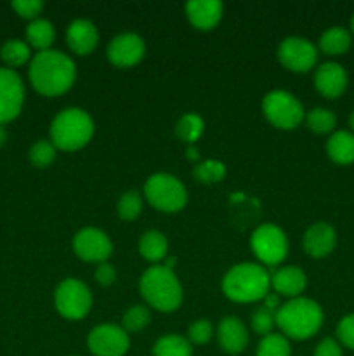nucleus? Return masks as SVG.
Returning <instances> with one entry per match:
<instances>
[{"label":"nucleus","instance_id":"obj_1","mask_svg":"<svg viewBox=\"0 0 354 356\" xmlns=\"http://www.w3.org/2000/svg\"><path fill=\"white\" fill-rule=\"evenodd\" d=\"M28 75L38 94L56 97L71 89L76 80V66L65 52L51 49L31 58Z\"/></svg>","mask_w":354,"mask_h":356},{"label":"nucleus","instance_id":"obj_2","mask_svg":"<svg viewBox=\"0 0 354 356\" xmlns=\"http://www.w3.org/2000/svg\"><path fill=\"white\" fill-rule=\"evenodd\" d=\"M321 306L309 298L290 299L276 312V325L287 339L305 341L319 332L323 325Z\"/></svg>","mask_w":354,"mask_h":356},{"label":"nucleus","instance_id":"obj_3","mask_svg":"<svg viewBox=\"0 0 354 356\" xmlns=\"http://www.w3.org/2000/svg\"><path fill=\"white\" fill-rule=\"evenodd\" d=\"M271 289V275L257 263H239L222 278V292L235 302H255L266 298Z\"/></svg>","mask_w":354,"mask_h":356},{"label":"nucleus","instance_id":"obj_4","mask_svg":"<svg viewBox=\"0 0 354 356\" xmlns=\"http://www.w3.org/2000/svg\"><path fill=\"white\" fill-rule=\"evenodd\" d=\"M139 291L144 301L158 312H176L183 302V287L176 273L163 264L148 268L139 282Z\"/></svg>","mask_w":354,"mask_h":356},{"label":"nucleus","instance_id":"obj_5","mask_svg":"<svg viewBox=\"0 0 354 356\" xmlns=\"http://www.w3.org/2000/svg\"><path fill=\"white\" fill-rule=\"evenodd\" d=\"M51 143L56 149L76 152L89 145L94 136V120L82 108L61 110L51 122Z\"/></svg>","mask_w":354,"mask_h":356},{"label":"nucleus","instance_id":"obj_6","mask_svg":"<svg viewBox=\"0 0 354 356\" xmlns=\"http://www.w3.org/2000/svg\"><path fill=\"white\" fill-rule=\"evenodd\" d=\"M144 197L149 205L160 212H179L187 204L186 186L172 174L158 172L148 177L144 184Z\"/></svg>","mask_w":354,"mask_h":356},{"label":"nucleus","instance_id":"obj_7","mask_svg":"<svg viewBox=\"0 0 354 356\" xmlns=\"http://www.w3.org/2000/svg\"><path fill=\"white\" fill-rule=\"evenodd\" d=\"M262 111L267 120L278 129L292 131L298 127L305 117L304 106L294 94L287 90H271L262 99Z\"/></svg>","mask_w":354,"mask_h":356},{"label":"nucleus","instance_id":"obj_8","mask_svg":"<svg viewBox=\"0 0 354 356\" xmlns=\"http://www.w3.org/2000/svg\"><path fill=\"white\" fill-rule=\"evenodd\" d=\"M56 309L66 320H82L92 308V294L83 282L76 278H66L56 287Z\"/></svg>","mask_w":354,"mask_h":356},{"label":"nucleus","instance_id":"obj_9","mask_svg":"<svg viewBox=\"0 0 354 356\" xmlns=\"http://www.w3.org/2000/svg\"><path fill=\"white\" fill-rule=\"evenodd\" d=\"M250 247L266 266H276L287 257L288 240L283 229L276 225H260L250 236Z\"/></svg>","mask_w":354,"mask_h":356},{"label":"nucleus","instance_id":"obj_10","mask_svg":"<svg viewBox=\"0 0 354 356\" xmlns=\"http://www.w3.org/2000/svg\"><path fill=\"white\" fill-rule=\"evenodd\" d=\"M278 59L290 72L305 73L314 68L318 61V51L307 38L287 37L278 47Z\"/></svg>","mask_w":354,"mask_h":356},{"label":"nucleus","instance_id":"obj_11","mask_svg":"<svg viewBox=\"0 0 354 356\" xmlns=\"http://www.w3.org/2000/svg\"><path fill=\"white\" fill-rule=\"evenodd\" d=\"M87 346L94 356H124L130 348V339L124 327L103 323L90 330Z\"/></svg>","mask_w":354,"mask_h":356},{"label":"nucleus","instance_id":"obj_12","mask_svg":"<svg viewBox=\"0 0 354 356\" xmlns=\"http://www.w3.org/2000/svg\"><path fill=\"white\" fill-rule=\"evenodd\" d=\"M24 104V86L21 76L10 68H0V125L19 117Z\"/></svg>","mask_w":354,"mask_h":356},{"label":"nucleus","instance_id":"obj_13","mask_svg":"<svg viewBox=\"0 0 354 356\" xmlns=\"http://www.w3.org/2000/svg\"><path fill=\"white\" fill-rule=\"evenodd\" d=\"M73 250L87 263H106L113 254V243L110 236L97 228H83L73 238Z\"/></svg>","mask_w":354,"mask_h":356},{"label":"nucleus","instance_id":"obj_14","mask_svg":"<svg viewBox=\"0 0 354 356\" xmlns=\"http://www.w3.org/2000/svg\"><path fill=\"white\" fill-rule=\"evenodd\" d=\"M146 44L137 33H120L110 42L106 49V56L111 65L118 68L134 66L144 58Z\"/></svg>","mask_w":354,"mask_h":356},{"label":"nucleus","instance_id":"obj_15","mask_svg":"<svg viewBox=\"0 0 354 356\" xmlns=\"http://www.w3.org/2000/svg\"><path fill=\"white\" fill-rule=\"evenodd\" d=\"M314 87L326 99H339L347 89V72L335 61H326L314 73Z\"/></svg>","mask_w":354,"mask_h":356},{"label":"nucleus","instance_id":"obj_16","mask_svg":"<svg viewBox=\"0 0 354 356\" xmlns=\"http://www.w3.org/2000/svg\"><path fill=\"white\" fill-rule=\"evenodd\" d=\"M337 245V233L328 222H314L304 233V250L314 259L330 256Z\"/></svg>","mask_w":354,"mask_h":356},{"label":"nucleus","instance_id":"obj_17","mask_svg":"<svg viewBox=\"0 0 354 356\" xmlns=\"http://www.w3.org/2000/svg\"><path fill=\"white\" fill-rule=\"evenodd\" d=\"M186 17L196 30L208 31L219 24L224 13V6L219 0H191L184 7Z\"/></svg>","mask_w":354,"mask_h":356},{"label":"nucleus","instance_id":"obj_18","mask_svg":"<svg viewBox=\"0 0 354 356\" xmlns=\"http://www.w3.org/2000/svg\"><path fill=\"white\" fill-rule=\"evenodd\" d=\"M99 31L96 24L89 19H75L66 30V44L71 52L78 56H87L97 47Z\"/></svg>","mask_w":354,"mask_h":356},{"label":"nucleus","instance_id":"obj_19","mask_svg":"<svg viewBox=\"0 0 354 356\" xmlns=\"http://www.w3.org/2000/svg\"><path fill=\"white\" fill-rule=\"evenodd\" d=\"M217 339L228 355H239L248 344V332L243 322L236 316H226L217 327Z\"/></svg>","mask_w":354,"mask_h":356},{"label":"nucleus","instance_id":"obj_20","mask_svg":"<svg viewBox=\"0 0 354 356\" xmlns=\"http://www.w3.org/2000/svg\"><path fill=\"white\" fill-rule=\"evenodd\" d=\"M307 285V277L304 271L297 266H283L271 275V287L276 294L285 298H301Z\"/></svg>","mask_w":354,"mask_h":356},{"label":"nucleus","instance_id":"obj_21","mask_svg":"<svg viewBox=\"0 0 354 356\" xmlns=\"http://www.w3.org/2000/svg\"><path fill=\"white\" fill-rule=\"evenodd\" d=\"M326 155L337 165L354 163V132L337 131L326 141Z\"/></svg>","mask_w":354,"mask_h":356},{"label":"nucleus","instance_id":"obj_22","mask_svg":"<svg viewBox=\"0 0 354 356\" xmlns=\"http://www.w3.org/2000/svg\"><path fill=\"white\" fill-rule=\"evenodd\" d=\"M353 44V35L347 28L344 26H332L319 37L318 47L319 51L328 56H340L346 54Z\"/></svg>","mask_w":354,"mask_h":356},{"label":"nucleus","instance_id":"obj_23","mask_svg":"<svg viewBox=\"0 0 354 356\" xmlns=\"http://www.w3.org/2000/svg\"><path fill=\"white\" fill-rule=\"evenodd\" d=\"M54 24L49 19H44V17L30 21V24L26 26V44L30 47L37 49L38 52L51 51L52 44H54Z\"/></svg>","mask_w":354,"mask_h":356},{"label":"nucleus","instance_id":"obj_24","mask_svg":"<svg viewBox=\"0 0 354 356\" xmlns=\"http://www.w3.org/2000/svg\"><path fill=\"white\" fill-rule=\"evenodd\" d=\"M167 250H169V242H167V236L162 232L149 229V232L142 233L141 240H139V254L146 261L158 263V261L165 259Z\"/></svg>","mask_w":354,"mask_h":356},{"label":"nucleus","instance_id":"obj_25","mask_svg":"<svg viewBox=\"0 0 354 356\" xmlns=\"http://www.w3.org/2000/svg\"><path fill=\"white\" fill-rule=\"evenodd\" d=\"M193 348L191 343L183 336L169 334L160 337L153 346V356H191Z\"/></svg>","mask_w":354,"mask_h":356},{"label":"nucleus","instance_id":"obj_26","mask_svg":"<svg viewBox=\"0 0 354 356\" xmlns=\"http://www.w3.org/2000/svg\"><path fill=\"white\" fill-rule=\"evenodd\" d=\"M0 58L6 63L7 68H17L23 66L24 63L30 61L31 58V47L24 40L19 38H10L0 49Z\"/></svg>","mask_w":354,"mask_h":356},{"label":"nucleus","instance_id":"obj_27","mask_svg":"<svg viewBox=\"0 0 354 356\" xmlns=\"http://www.w3.org/2000/svg\"><path fill=\"white\" fill-rule=\"evenodd\" d=\"M205 122L198 113H186L177 120L176 124V136L180 141L187 143L193 146L203 134Z\"/></svg>","mask_w":354,"mask_h":356},{"label":"nucleus","instance_id":"obj_28","mask_svg":"<svg viewBox=\"0 0 354 356\" xmlns=\"http://www.w3.org/2000/svg\"><path fill=\"white\" fill-rule=\"evenodd\" d=\"M304 120L305 125H307L312 132H316V134H328V132H332L337 125L335 113H333L332 110H328V108L321 106L309 110L307 113H305Z\"/></svg>","mask_w":354,"mask_h":356},{"label":"nucleus","instance_id":"obj_29","mask_svg":"<svg viewBox=\"0 0 354 356\" xmlns=\"http://www.w3.org/2000/svg\"><path fill=\"white\" fill-rule=\"evenodd\" d=\"M292 346L283 334H269L260 339L255 356H290Z\"/></svg>","mask_w":354,"mask_h":356},{"label":"nucleus","instance_id":"obj_30","mask_svg":"<svg viewBox=\"0 0 354 356\" xmlns=\"http://www.w3.org/2000/svg\"><path fill=\"white\" fill-rule=\"evenodd\" d=\"M149 322H151V313L142 305L130 306L125 312L124 320H121L125 332H141L142 329L149 325Z\"/></svg>","mask_w":354,"mask_h":356},{"label":"nucleus","instance_id":"obj_31","mask_svg":"<svg viewBox=\"0 0 354 356\" xmlns=\"http://www.w3.org/2000/svg\"><path fill=\"white\" fill-rule=\"evenodd\" d=\"M141 211H142V198L141 195L134 190L125 191L117 204L118 218L124 219V221H134V219L139 218Z\"/></svg>","mask_w":354,"mask_h":356},{"label":"nucleus","instance_id":"obj_32","mask_svg":"<svg viewBox=\"0 0 354 356\" xmlns=\"http://www.w3.org/2000/svg\"><path fill=\"white\" fill-rule=\"evenodd\" d=\"M193 176L196 177V181L205 184L221 183L226 176V167L224 163L217 162V160H205L194 167Z\"/></svg>","mask_w":354,"mask_h":356},{"label":"nucleus","instance_id":"obj_33","mask_svg":"<svg viewBox=\"0 0 354 356\" xmlns=\"http://www.w3.org/2000/svg\"><path fill=\"white\" fill-rule=\"evenodd\" d=\"M56 152L58 149L51 141H37L28 152V159L37 169H45L56 160Z\"/></svg>","mask_w":354,"mask_h":356},{"label":"nucleus","instance_id":"obj_34","mask_svg":"<svg viewBox=\"0 0 354 356\" xmlns=\"http://www.w3.org/2000/svg\"><path fill=\"white\" fill-rule=\"evenodd\" d=\"M276 323V312L266 308V306H260L253 312L252 315V329L253 332L259 334V336H269L273 334V327Z\"/></svg>","mask_w":354,"mask_h":356},{"label":"nucleus","instance_id":"obj_35","mask_svg":"<svg viewBox=\"0 0 354 356\" xmlns=\"http://www.w3.org/2000/svg\"><path fill=\"white\" fill-rule=\"evenodd\" d=\"M212 336H214V327L205 318L196 320L187 329V341L191 344H207L212 339Z\"/></svg>","mask_w":354,"mask_h":356},{"label":"nucleus","instance_id":"obj_36","mask_svg":"<svg viewBox=\"0 0 354 356\" xmlns=\"http://www.w3.org/2000/svg\"><path fill=\"white\" fill-rule=\"evenodd\" d=\"M337 339L340 346H346L354 351V313L342 316L337 325Z\"/></svg>","mask_w":354,"mask_h":356},{"label":"nucleus","instance_id":"obj_37","mask_svg":"<svg viewBox=\"0 0 354 356\" xmlns=\"http://www.w3.org/2000/svg\"><path fill=\"white\" fill-rule=\"evenodd\" d=\"M12 9L23 19L35 21L38 19L42 9H44V2L42 0H16V2H12Z\"/></svg>","mask_w":354,"mask_h":356},{"label":"nucleus","instance_id":"obj_38","mask_svg":"<svg viewBox=\"0 0 354 356\" xmlns=\"http://www.w3.org/2000/svg\"><path fill=\"white\" fill-rule=\"evenodd\" d=\"M314 356H342V346H340L339 341L325 337L316 346Z\"/></svg>","mask_w":354,"mask_h":356},{"label":"nucleus","instance_id":"obj_39","mask_svg":"<svg viewBox=\"0 0 354 356\" xmlns=\"http://www.w3.org/2000/svg\"><path fill=\"white\" fill-rule=\"evenodd\" d=\"M96 280L97 284L108 287V285L115 284V280H117V270L110 263H101L96 268Z\"/></svg>","mask_w":354,"mask_h":356},{"label":"nucleus","instance_id":"obj_40","mask_svg":"<svg viewBox=\"0 0 354 356\" xmlns=\"http://www.w3.org/2000/svg\"><path fill=\"white\" fill-rule=\"evenodd\" d=\"M262 301H264V306L269 309H273V312H278V309H280V298H278L274 292H269V294H267Z\"/></svg>","mask_w":354,"mask_h":356},{"label":"nucleus","instance_id":"obj_41","mask_svg":"<svg viewBox=\"0 0 354 356\" xmlns=\"http://www.w3.org/2000/svg\"><path fill=\"white\" fill-rule=\"evenodd\" d=\"M187 159L198 160V149L194 148V146H189V148H187Z\"/></svg>","mask_w":354,"mask_h":356},{"label":"nucleus","instance_id":"obj_42","mask_svg":"<svg viewBox=\"0 0 354 356\" xmlns=\"http://www.w3.org/2000/svg\"><path fill=\"white\" fill-rule=\"evenodd\" d=\"M6 141H7V131H6V127H3V125H0V148L6 145Z\"/></svg>","mask_w":354,"mask_h":356},{"label":"nucleus","instance_id":"obj_43","mask_svg":"<svg viewBox=\"0 0 354 356\" xmlns=\"http://www.w3.org/2000/svg\"><path fill=\"white\" fill-rule=\"evenodd\" d=\"M349 127H351V131L354 132V110L351 111V115H349Z\"/></svg>","mask_w":354,"mask_h":356},{"label":"nucleus","instance_id":"obj_44","mask_svg":"<svg viewBox=\"0 0 354 356\" xmlns=\"http://www.w3.org/2000/svg\"><path fill=\"white\" fill-rule=\"evenodd\" d=\"M349 28H351V35H354V14L351 16V21H349Z\"/></svg>","mask_w":354,"mask_h":356}]
</instances>
